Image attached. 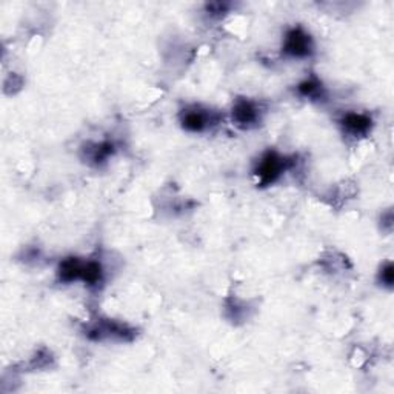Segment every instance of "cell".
<instances>
[{
  "instance_id": "cell-1",
  "label": "cell",
  "mask_w": 394,
  "mask_h": 394,
  "mask_svg": "<svg viewBox=\"0 0 394 394\" xmlns=\"http://www.w3.org/2000/svg\"><path fill=\"white\" fill-rule=\"evenodd\" d=\"M283 50L293 57H307L313 51V42L302 28H293L287 33Z\"/></svg>"
},
{
  "instance_id": "cell-2",
  "label": "cell",
  "mask_w": 394,
  "mask_h": 394,
  "mask_svg": "<svg viewBox=\"0 0 394 394\" xmlns=\"http://www.w3.org/2000/svg\"><path fill=\"white\" fill-rule=\"evenodd\" d=\"M285 163H287L285 159L280 157L279 154L267 153L264 157H262V161L259 162L258 167V172H256V174L259 176L260 183L268 185L274 182L276 179L282 174L283 170L287 168Z\"/></svg>"
},
{
  "instance_id": "cell-3",
  "label": "cell",
  "mask_w": 394,
  "mask_h": 394,
  "mask_svg": "<svg viewBox=\"0 0 394 394\" xmlns=\"http://www.w3.org/2000/svg\"><path fill=\"white\" fill-rule=\"evenodd\" d=\"M213 122V116L210 111L202 108H188L185 109L182 114V125L185 129L188 131H204L205 128L210 127V123Z\"/></svg>"
},
{
  "instance_id": "cell-4",
  "label": "cell",
  "mask_w": 394,
  "mask_h": 394,
  "mask_svg": "<svg viewBox=\"0 0 394 394\" xmlns=\"http://www.w3.org/2000/svg\"><path fill=\"white\" fill-rule=\"evenodd\" d=\"M233 117L240 125H250L258 120L259 109L250 100H238L233 108Z\"/></svg>"
},
{
  "instance_id": "cell-5",
  "label": "cell",
  "mask_w": 394,
  "mask_h": 394,
  "mask_svg": "<svg viewBox=\"0 0 394 394\" xmlns=\"http://www.w3.org/2000/svg\"><path fill=\"white\" fill-rule=\"evenodd\" d=\"M343 127L347 128V131H350L351 134H364L366 131L370 129L371 127V119L368 116L364 114H356V113H350L343 117Z\"/></svg>"
}]
</instances>
